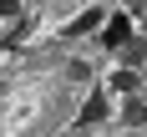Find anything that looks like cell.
I'll return each instance as SVG.
<instances>
[{"mask_svg": "<svg viewBox=\"0 0 147 137\" xmlns=\"http://www.w3.org/2000/svg\"><path fill=\"white\" fill-rule=\"evenodd\" d=\"M96 26H107V10H96V5H91V10H81L71 20V30H66V36H86V30H96Z\"/></svg>", "mask_w": 147, "mask_h": 137, "instance_id": "obj_3", "label": "cell"}, {"mask_svg": "<svg viewBox=\"0 0 147 137\" xmlns=\"http://www.w3.org/2000/svg\"><path fill=\"white\" fill-rule=\"evenodd\" d=\"M112 91H122V97H137V71L127 66V71H112Z\"/></svg>", "mask_w": 147, "mask_h": 137, "instance_id": "obj_5", "label": "cell"}, {"mask_svg": "<svg viewBox=\"0 0 147 137\" xmlns=\"http://www.w3.org/2000/svg\"><path fill=\"white\" fill-rule=\"evenodd\" d=\"M96 122H107V91H91V97H86V107H81L76 127H96Z\"/></svg>", "mask_w": 147, "mask_h": 137, "instance_id": "obj_2", "label": "cell"}, {"mask_svg": "<svg viewBox=\"0 0 147 137\" xmlns=\"http://www.w3.org/2000/svg\"><path fill=\"white\" fill-rule=\"evenodd\" d=\"M122 122H127V127H147V102H142V97H127V107H122Z\"/></svg>", "mask_w": 147, "mask_h": 137, "instance_id": "obj_4", "label": "cell"}, {"mask_svg": "<svg viewBox=\"0 0 147 137\" xmlns=\"http://www.w3.org/2000/svg\"><path fill=\"white\" fill-rule=\"evenodd\" d=\"M15 15H20V5L15 0H0V20H15Z\"/></svg>", "mask_w": 147, "mask_h": 137, "instance_id": "obj_7", "label": "cell"}, {"mask_svg": "<svg viewBox=\"0 0 147 137\" xmlns=\"http://www.w3.org/2000/svg\"><path fill=\"white\" fill-rule=\"evenodd\" d=\"M76 137H81V132H76Z\"/></svg>", "mask_w": 147, "mask_h": 137, "instance_id": "obj_8", "label": "cell"}, {"mask_svg": "<svg viewBox=\"0 0 147 137\" xmlns=\"http://www.w3.org/2000/svg\"><path fill=\"white\" fill-rule=\"evenodd\" d=\"M142 56H147V41H132V46H127V66H137Z\"/></svg>", "mask_w": 147, "mask_h": 137, "instance_id": "obj_6", "label": "cell"}, {"mask_svg": "<svg viewBox=\"0 0 147 137\" xmlns=\"http://www.w3.org/2000/svg\"><path fill=\"white\" fill-rule=\"evenodd\" d=\"M102 46L107 51H117V46H132V20H127V15H107V26H102Z\"/></svg>", "mask_w": 147, "mask_h": 137, "instance_id": "obj_1", "label": "cell"}]
</instances>
